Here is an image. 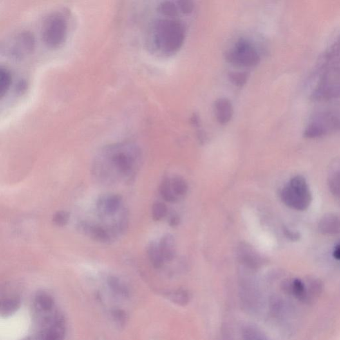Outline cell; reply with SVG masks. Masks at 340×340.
<instances>
[{
    "label": "cell",
    "instance_id": "6da1fadb",
    "mask_svg": "<svg viewBox=\"0 0 340 340\" xmlns=\"http://www.w3.org/2000/svg\"><path fill=\"white\" fill-rule=\"evenodd\" d=\"M140 158L138 148L131 143L110 144L102 148L96 156L93 174L103 184L127 182L135 175Z\"/></svg>",
    "mask_w": 340,
    "mask_h": 340
},
{
    "label": "cell",
    "instance_id": "7a4b0ae2",
    "mask_svg": "<svg viewBox=\"0 0 340 340\" xmlns=\"http://www.w3.org/2000/svg\"><path fill=\"white\" fill-rule=\"evenodd\" d=\"M315 82L313 100L327 101L340 97V39L327 48L318 59L312 74Z\"/></svg>",
    "mask_w": 340,
    "mask_h": 340
},
{
    "label": "cell",
    "instance_id": "3957f363",
    "mask_svg": "<svg viewBox=\"0 0 340 340\" xmlns=\"http://www.w3.org/2000/svg\"><path fill=\"white\" fill-rule=\"evenodd\" d=\"M155 45L167 53H175L182 48L185 39V28L178 21L162 19L153 32Z\"/></svg>",
    "mask_w": 340,
    "mask_h": 340
},
{
    "label": "cell",
    "instance_id": "277c9868",
    "mask_svg": "<svg viewBox=\"0 0 340 340\" xmlns=\"http://www.w3.org/2000/svg\"><path fill=\"white\" fill-rule=\"evenodd\" d=\"M340 132V112L323 110L309 119L304 136L307 138H318Z\"/></svg>",
    "mask_w": 340,
    "mask_h": 340
},
{
    "label": "cell",
    "instance_id": "5b68a950",
    "mask_svg": "<svg viewBox=\"0 0 340 340\" xmlns=\"http://www.w3.org/2000/svg\"><path fill=\"white\" fill-rule=\"evenodd\" d=\"M286 205L296 210L306 209L312 202V195L306 181L300 175L294 177L281 193Z\"/></svg>",
    "mask_w": 340,
    "mask_h": 340
},
{
    "label": "cell",
    "instance_id": "8992f818",
    "mask_svg": "<svg viewBox=\"0 0 340 340\" xmlns=\"http://www.w3.org/2000/svg\"><path fill=\"white\" fill-rule=\"evenodd\" d=\"M68 22L60 14L48 16L43 23L41 36L49 48H57L64 42L68 35Z\"/></svg>",
    "mask_w": 340,
    "mask_h": 340
},
{
    "label": "cell",
    "instance_id": "52a82bcc",
    "mask_svg": "<svg viewBox=\"0 0 340 340\" xmlns=\"http://www.w3.org/2000/svg\"><path fill=\"white\" fill-rule=\"evenodd\" d=\"M228 62L240 66L253 67L259 63L260 57L256 51L245 39H241L234 49L226 55Z\"/></svg>",
    "mask_w": 340,
    "mask_h": 340
},
{
    "label": "cell",
    "instance_id": "ba28073f",
    "mask_svg": "<svg viewBox=\"0 0 340 340\" xmlns=\"http://www.w3.org/2000/svg\"><path fill=\"white\" fill-rule=\"evenodd\" d=\"M96 207L101 218L114 217L122 209V199L119 195H103L98 200Z\"/></svg>",
    "mask_w": 340,
    "mask_h": 340
},
{
    "label": "cell",
    "instance_id": "9c48e42d",
    "mask_svg": "<svg viewBox=\"0 0 340 340\" xmlns=\"http://www.w3.org/2000/svg\"><path fill=\"white\" fill-rule=\"evenodd\" d=\"M34 45L33 38L30 34L23 33L16 36L11 43V53L19 57L31 51Z\"/></svg>",
    "mask_w": 340,
    "mask_h": 340
},
{
    "label": "cell",
    "instance_id": "30bf717a",
    "mask_svg": "<svg viewBox=\"0 0 340 340\" xmlns=\"http://www.w3.org/2000/svg\"><path fill=\"white\" fill-rule=\"evenodd\" d=\"M215 115L221 124H226L232 118L233 110L230 101L221 98L216 101L215 104Z\"/></svg>",
    "mask_w": 340,
    "mask_h": 340
},
{
    "label": "cell",
    "instance_id": "8fae6325",
    "mask_svg": "<svg viewBox=\"0 0 340 340\" xmlns=\"http://www.w3.org/2000/svg\"><path fill=\"white\" fill-rule=\"evenodd\" d=\"M320 232L323 234H337L340 233V217L336 215H325L319 223Z\"/></svg>",
    "mask_w": 340,
    "mask_h": 340
},
{
    "label": "cell",
    "instance_id": "7c38bea8",
    "mask_svg": "<svg viewBox=\"0 0 340 340\" xmlns=\"http://www.w3.org/2000/svg\"><path fill=\"white\" fill-rule=\"evenodd\" d=\"M158 245L164 260L171 261L174 258L175 243L172 235H166L163 237Z\"/></svg>",
    "mask_w": 340,
    "mask_h": 340
},
{
    "label": "cell",
    "instance_id": "4fadbf2b",
    "mask_svg": "<svg viewBox=\"0 0 340 340\" xmlns=\"http://www.w3.org/2000/svg\"><path fill=\"white\" fill-rule=\"evenodd\" d=\"M147 252L148 257L153 267L157 269L162 267L165 260L163 258L159 245L155 243H150L148 246Z\"/></svg>",
    "mask_w": 340,
    "mask_h": 340
},
{
    "label": "cell",
    "instance_id": "5bb4252c",
    "mask_svg": "<svg viewBox=\"0 0 340 340\" xmlns=\"http://www.w3.org/2000/svg\"><path fill=\"white\" fill-rule=\"evenodd\" d=\"M12 83V75L10 70L5 68H0V96H3L8 93Z\"/></svg>",
    "mask_w": 340,
    "mask_h": 340
},
{
    "label": "cell",
    "instance_id": "9a60e30c",
    "mask_svg": "<svg viewBox=\"0 0 340 340\" xmlns=\"http://www.w3.org/2000/svg\"><path fill=\"white\" fill-rule=\"evenodd\" d=\"M289 290L292 292L300 300L305 301L307 298L306 290L305 285L301 280L295 279L289 285Z\"/></svg>",
    "mask_w": 340,
    "mask_h": 340
},
{
    "label": "cell",
    "instance_id": "2e32d148",
    "mask_svg": "<svg viewBox=\"0 0 340 340\" xmlns=\"http://www.w3.org/2000/svg\"><path fill=\"white\" fill-rule=\"evenodd\" d=\"M160 193L162 198L168 202H175L178 201V198L173 192L171 185V180L166 179L163 181L160 187Z\"/></svg>",
    "mask_w": 340,
    "mask_h": 340
},
{
    "label": "cell",
    "instance_id": "e0dca14e",
    "mask_svg": "<svg viewBox=\"0 0 340 340\" xmlns=\"http://www.w3.org/2000/svg\"><path fill=\"white\" fill-rule=\"evenodd\" d=\"M171 187L177 198L184 196L187 193L188 187L187 183L180 177H175L171 180Z\"/></svg>",
    "mask_w": 340,
    "mask_h": 340
},
{
    "label": "cell",
    "instance_id": "ac0fdd59",
    "mask_svg": "<svg viewBox=\"0 0 340 340\" xmlns=\"http://www.w3.org/2000/svg\"><path fill=\"white\" fill-rule=\"evenodd\" d=\"M20 300L17 298H12L5 300L1 305V313L3 315H10L19 308Z\"/></svg>",
    "mask_w": 340,
    "mask_h": 340
},
{
    "label": "cell",
    "instance_id": "d6986e66",
    "mask_svg": "<svg viewBox=\"0 0 340 340\" xmlns=\"http://www.w3.org/2000/svg\"><path fill=\"white\" fill-rule=\"evenodd\" d=\"M171 302L180 306H185L189 303L190 296L185 290H177L171 293L169 296Z\"/></svg>",
    "mask_w": 340,
    "mask_h": 340
},
{
    "label": "cell",
    "instance_id": "ffe728a7",
    "mask_svg": "<svg viewBox=\"0 0 340 340\" xmlns=\"http://www.w3.org/2000/svg\"><path fill=\"white\" fill-rule=\"evenodd\" d=\"M64 331L61 321L57 322V324L47 332L43 340H62Z\"/></svg>",
    "mask_w": 340,
    "mask_h": 340
},
{
    "label": "cell",
    "instance_id": "44dd1931",
    "mask_svg": "<svg viewBox=\"0 0 340 340\" xmlns=\"http://www.w3.org/2000/svg\"><path fill=\"white\" fill-rule=\"evenodd\" d=\"M36 303H37L38 306L43 311L51 310L54 304L51 296L45 294V293L38 294L37 298H36Z\"/></svg>",
    "mask_w": 340,
    "mask_h": 340
},
{
    "label": "cell",
    "instance_id": "7402d4cb",
    "mask_svg": "<svg viewBox=\"0 0 340 340\" xmlns=\"http://www.w3.org/2000/svg\"><path fill=\"white\" fill-rule=\"evenodd\" d=\"M243 340H268V339L261 331L250 327L244 330Z\"/></svg>",
    "mask_w": 340,
    "mask_h": 340
},
{
    "label": "cell",
    "instance_id": "603a6c76",
    "mask_svg": "<svg viewBox=\"0 0 340 340\" xmlns=\"http://www.w3.org/2000/svg\"><path fill=\"white\" fill-rule=\"evenodd\" d=\"M159 10L162 14L169 17H175L178 14L176 5L171 1H164L161 3Z\"/></svg>",
    "mask_w": 340,
    "mask_h": 340
},
{
    "label": "cell",
    "instance_id": "cb8c5ba5",
    "mask_svg": "<svg viewBox=\"0 0 340 340\" xmlns=\"http://www.w3.org/2000/svg\"><path fill=\"white\" fill-rule=\"evenodd\" d=\"M167 210V207L165 204L162 202L155 203L152 209L153 220L155 221L162 220L166 216Z\"/></svg>",
    "mask_w": 340,
    "mask_h": 340
},
{
    "label": "cell",
    "instance_id": "d4e9b609",
    "mask_svg": "<svg viewBox=\"0 0 340 340\" xmlns=\"http://www.w3.org/2000/svg\"><path fill=\"white\" fill-rule=\"evenodd\" d=\"M244 252L245 253H241V254H243V256H242L241 258L245 262L246 265L252 268L256 267L257 266L258 257L253 252V251L245 248L244 249Z\"/></svg>",
    "mask_w": 340,
    "mask_h": 340
},
{
    "label": "cell",
    "instance_id": "484cf974",
    "mask_svg": "<svg viewBox=\"0 0 340 340\" xmlns=\"http://www.w3.org/2000/svg\"><path fill=\"white\" fill-rule=\"evenodd\" d=\"M229 79L233 84L241 86L245 85L247 81V74L242 72H232L229 73Z\"/></svg>",
    "mask_w": 340,
    "mask_h": 340
},
{
    "label": "cell",
    "instance_id": "4316f807",
    "mask_svg": "<svg viewBox=\"0 0 340 340\" xmlns=\"http://www.w3.org/2000/svg\"><path fill=\"white\" fill-rule=\"evenodd\" d=\"M70 216L68 212L65 211H58L54 215L53 221L54 224L59 227L67 225L69 220Z\"/></svg>",
    "mask_w": 340,
    "mask_h": 340
},
{
    "label": "cell",
    "instance_id": "83f0119b",
    "mask_svg": "<svg viewBox=\"0 0 340 340\" xmlns=\"http://www.w3.org/2000/svg\"><path fill=\"white\" fill-rule=\"evenodd\" d=\"M108 283H109L110 287L113 289L115 292L118 293H120V294H126V289L122 283H120V280L117 279V278L111 277L110 278L109 280H108Z\"/></svg>",
    "mask_w": 340,
    "mask_h": 340
},
{
    "label": "cell",
    "instance_id": "f1b7e54d",
    "mask_svg": "<svg viewBox=\"0 0 340 340\" xmlns=\"http://www.w3.org/2000/svg\"><path fill=\"white\" fill-rule=\"evenodd\" d=\"M178 3L180 10L184 14H190L194 8V4L192 1L189 0H182V1H179Z\"/></svg>",
    "mask_w": 340,
    "mask_h": 340
},
{
    "label": "cell",
    "instance_id": "f546056e",
    "mask_svg": "<svg viewBox=\"0 0 340 340\" xmlns=\"http://www.w3.org/2000/svg\"><path fill=\"white\" fill-rule=\"evenodd\" d=\"M114 318L118 323L124 324L126 320L125 312L122 310H116L113 312Z\"/></svg>",
    "mask_w": 340,
    "mask_h": 340
},
{
    "label": "cell",
    "instance_id": "4dcf8cb0",
    "mask_svg": "<svg viewBox=\"0 0 340 340\" xmlns=\"http://www.w3.org/2000/svg\"><path fill=\"white\" fill-rule=\"evenodd\" d=\"M285 233L286 235L292 240H297L300 238V235L297 232H293L289 231L288 229H285Z\"/></svg>",
    "mask_w": 340,
    "mask_h": 340
},
{
    "label": "cell",
    "instance_id": "1f68e13d",
    "mask_svg": "<svg viewBox=\"0 0 340 340\" xmlns=\"http://www.w3.org/2000/svg\"><path fill=\"white\" fill-rule=\"evenodd\" d=\"M333 254H334V256L336 259L340 260V245H338L336 246Z\"/></svg>",
    "mask_w": 340,
    "mask_h": 340
},
{
    "label": "cell",
    "instance_id": "d6a6232c",
    "mask_svg": "<svg viewBox=\"0 0 340 340\" xmlns=\"http://www.w3.org/2000/svg\"><path fill=\"white\" fill-rule=\"evenodd\" d=\"M179 223V218L177 216H172L170 219V225L171 226H175Z\"/></svg>",
    "mask_w": 340,
    "mask_h": 340
},
{
    "label": "cell",
    "instance_id": "836d02e7",
    "mask_svg": "<svg viewBox=\"0 0 340 340\" xmlns=\"http://www.w3.org/2000/svg\"><path fill=\"white\" fill-rule=\"evenodd\" d=\"M338 245H340V243H339V244H338Z\"/></svg>",
    "mask_w": 340,
    "mask_h": 340
}]
</instances>
